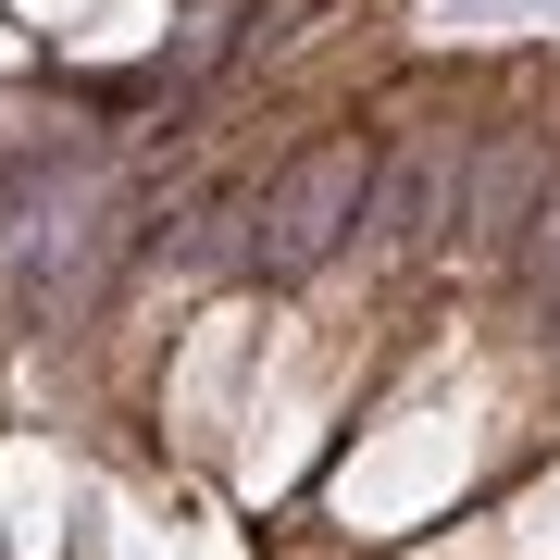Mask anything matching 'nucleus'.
Wrapping results in <instances>:
<instances>
[{"instance_id": "obj_1", "label": "nucleus", "mask_w": 560, "mask_h": 560, "mask_svg": "<svg viewBox=\"0 0 560 560\" xmlns=\"http://www.w3.org/2000/svg\"><path fill=\"white\" fill-rule=\"evenodd\" d=\"M374 175H386V138L361 113L275 138L249 162V200H237V287L312 300L324 275H349L361 261V212H374Z\"/></svg>"}]
</instances>
